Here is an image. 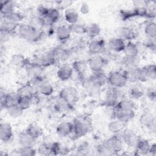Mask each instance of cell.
I'll return each instance as SVG.
<instances>
[{
	"label": "cell",
	"instance_id": "1",
	"mask_svg": "<svg viewBox=\"0 0 156 156\" xmlns=\"http://www.w3.org/2000/svg\"><path fill=\"white\" fill-rule=\"evenodd\" d=\"M17 35L21 38L29 41H38L42 39L44 33L42 30H38L29 24H19L16 31Z\"/></svg>",
	"mask_w": 156,
	"mask_h": 156
},
{
	"label": "cell",
	"instance_id": "2",
	"mask_svg": "<svg viewBox=\"0 0 156 156\" xmlns=\"http://www.w3.org/2000/svg\"><path fill=\"white\" fill-rule=\"evenodd\" d=\"M127 82V81L124 71H112L107 76V83H108L111 87L121 88L124 87Z\"/></svg>",
	"mask_w": 156,
	"mask_h": 156
},
{
	"label": "cell",
	"instance_id": "3",
	"mask_svg": "<svg viewBox=\"0 0 156 156\" xmlns=\"http://www.w3.org/2000/svg\"><path fill=\"white\" fill-rule=\"evenodd\" d=\"M59 98L61 101L69 104L77 101L79 96L77 90L73 87H68L62 88L59 92Z\"/></svg>",
	"mask_w": 156,
	"mask_h": 156
},
{
	"label": "cell",
	"instance_id": "4",
	"mask_svg": "<svg viewBox=\"0 0 156 156\" xmlns=\"http://www.w3.org/2000/svg\"><path fill=\"white\" fill-rule=\"evenodd\" d=\"M89 124L85 120L76 119L73 122V134L76 138H79L87 135L89 131Z\"/></svg>",
	"mask_w": 156,
	"mask_h": 156
},
{
	"label": "cell",
	"instance_id": "5",
	"mask_svg": "<svg viewBox=\"0 0 156 156\" xmlns=\"http://www.w3.org/2000/svg\"><path fill=\"white\" fill-rule=\"evenodd\" d=\"M107 62V59L101 55H94L88 61V65L93 72H97L102 71Z\"/></svg>",
	"mask_w": 156,
	"mask_h": 156
},
{
	"label": "cell",
	"instance_id": "6",
	"mask_svg": "<svg viewBox=\"0 0 156 156\" xmlns=\"http://www.w3.org/2000/svg\"><path fill=\"white\" fill-rule=\"evenodd\" d=\"M112 115L114 118L124 123L129 122L135 116L133 110H122L116 108V107L112 108Z\"/></svg>",
	"mask_w": 156,
	"mask_h": 156
},
{
	"label": "cell",
	"instance_id": "7",
	"mask_svg": "<svg viewBox=\"0 0 156 156\" xmlns=\"http://www.w3.org/2000/svg\"><path fill=\"white\" fill-rule=\"evenodd\" d=\"M121 138L126 145L129 147H134L140 139L136 133L132 129H124L121 132Z\"/></svg>",
	"mask_w": 156,
	"mask_h": 156
},
{
	"label": "cell",
	"instance_id": "8",
	"mask_svg": "<svg viewBox=\"0 0 156 156\" xmlns=\"http://www.w3.org/2000/svg\"><path fill=\"white\" fill-rule=\"evenodd\" d=\"M104 142L114 154H117L122 149L123 141L121 137L117 135H113Z\"/></svg>",
	"mask_w": 156,
	"mask_h": 156
},
{
	"label": "cell",
	"instance_id": "9",
	"mask_svg": "<svg viewBox=\"0 0 156 156\" xmlns=\"http://www.w3.org/2000/svg\"><path fill=\"white\" fill-rule=\"evenodd\" d=\"M18 140L21 147H34L36 144L37 139L30 135L26 130L21 132L18 134Z\"/></svg>",
	"mask_w": 156,
	"mask_h": 156
},
{
	"label": "cell",
	"instance_id": "10",
	"mask_svg": "<svg viewBox=\"0 0 156 156\" xmlns=\"http://www.w3.org/2000/svg\"><path fill=\"white\" fill-rule=\"evenodd\" d=\"M115 33L117 37L123 40H132L136 37V33L134 30L129 27H119L116 29Z\"/></svg>",
	"mask_w": 156,
	"mask_h": 156
},
{
	"label": "cell",
	"instance_id": "11",
	"mask_svg": "<svg viewBox=\"0 0 156 156\" xmlns=\"http://www.w3.org/2000/svg\"><path fill=\"white\" fill-rule=\"evenodd\" d=\"M33 62L38 64L43 68H44L54 65L56 61L52 52H50L37 57L34 59Z\"/></svg>",
	"mask_w": 156,
	"mask_h": 156
},
{
	"label": "cell",
	"instance_id": "12",
	"mask_svg": "<svg viewBox=\"0 0 156 156\" xmlns=\"http://www.w3.org/2000/svg\"><path fill=\"white\" fill-rule=\"evenodd\" d=\"M73 130V123L65 121L60 123L56 127V133L60 137L65 138L69 136Z\"/></svg>",
	"mask_w": 156,
	"mask_h": 156
},
{
	"label": "cell",
	"instance_id": "13",
	"mask_svg": "<svg viewBox=\"0 0 156 156\" xmlns=\"http://www.w3.org/2000/svg\"><path fill=\"white\" fill-rule=\"evenodd\" d=\"M89 52L93 55H99L105 49V42L103 40H93L88 46Z\"/></svg>",
	"mask_w": 156,
	"mask_h": 156
},
{
	"label": "cell",
	"instance_id": "14",
	"mask_svg": "<svg viewBox=\"0 0 156 156\" xmlns=\"http://www.w3.org/2000/svg\"><path fill=\"white\" fill-rule=\"evenodd\" d=\"M13 137L12 126L7 122H1L0 124V140L5 143L10 141Z\"/></svg>",
	"mask_w": 156,
	"mask_h": 156
},
{
	"label": "cell",
	"instance_id": "15",
	"mask_svg": "<svg viewBox=\"0 0 156 156\" xmlns=\"http://www.w3.org/2000/svg\"><path fill=\"white\" fill-rule=\"evenodd\" d=\"M88 79L94 85L99 87H101L107 83V75H106L102 71L93 72V74L88 77Z\"/></svg>",
	"mask_w": 156,
	"mask_h": 156
},
{
	"label": "cell",
	"instance_id": "16",
	"mask_svg": "<svg viewBox=\"0 0 156 156\" xmlns=\"http://www.w3.org/2000/svg\"><path fill=\"white\" fill-rule=\"evenodd\" d=\"M60 12L58 9L49 8V12L46 17L43 18L45 26L51 27L59 19Z\"/></svg>",
	"mask_w": 156,
	"mask_h": 156
},
{
	"label": "cell",
	"instance_id": "17",
	"mask_svg": "<svg viewBox=\"0 0 156 156\" xmlns=\"http://www.w3.org/2000/svg\"><path fill=\"white\" fill-rule=\"evenodd\" d=\"M126 43L124 40L118 37L111 38L107 43V46L108 49L112 51L120 52H123Z\"/></svg>",
	"mask_w": 156,
	"mask_h": 156
},
{
	"label": "cell",
	"instance_id": "18",
	"mask_svg": "<svg viewBox=\"0 0 156 156\" xmlns=\"http://www.w3.org/2000/svg\"><path fill=\"white\" fill-rule=\"evenodd\" d=\"M71 31L69 26H60L55 30V35L58 40L61 42H64L68 40L71 35Z\"/></svg>",
	"mask_w": 156,
	"mask_h": 156
},
{
	"label": "cell",
	"instance_id": "19",
	"mask_svg": "<svg viewBox=\"0 0 156 156\" xmlns=\"http://www.w3.org/2000/svg\"><path fill=\"white\" fill-rule=\"evenodd\" d=\"M15 5L11 1H1L0 7V13L1 18H4L12 14L14 11Z\"/></svg>",
	"mask_w": 156,
	"mask_h": 156
},
{
	"label": "cell",
	"instance_id": "20",
	"mask_svg": "<svg viewBox=\"0 0 156 156\" xmlns=\"http://www.w3.org/2000/svg\"><path fill=\"white\" fill-rule=\"evenodd\" d=\"M73 69L68 65H62L57 71V77L62 81L69 80L73 76Z\"/></svg>",
	"mask_w": 156,
	"mask_h": 156
},
{
	"label": "cell",
	"instance_id": "21",
	"mask_svg": "<svg viewBox=\"0 0 156 156\" xmlns=\"http://www.w3.org/2000/svg\"><path fill=\"white\" fill-rule=\"evenodd\" d=\"M28 76L31 78L37 76L41 75L43 68L34 62H29L25 67Z\"/></svg>",
	"mask_w": 156,
	"mask_h": 156
},
{
	"label": "cell",
	"instance_id": "22",
	"mask_svg": "<svg viewBox=\"0 0 156 156\" xmlns=\"http://www.w3.org/2000/svg\"><path fill=\"white\" fill-rule=\"evenodd\" d=\"M29 62V61L28 59L26 58L23 55L20 54H14L10 60V63L13 67L20 69L25 68Z\"/></svg>",
	"mask_w": 156,
	"mask_h": 156
},
{
	"label": "cell",
	"instance_id": "23",
	"mask_svg": "<svg viewBox=\"0 0 156 156\" xmlns=\"http://www.w3.org/2000/svg\"><path fill=\"white\" fill-rule=\"evenodd\" d=\"M140 60L139 57L134 56V57H127L125 56L121 60L122 64L127 68V69H131V68H138V65H140Z\"/></svg>",
	"mask_w": 156,
	"mask_h": 156
},
{
	"label": "cell",
	"instance_id": "24",
	"mask_svg": "<svg viewBox=\"0 0 156 156\" xmlns=\"http://www.w3.org/2000/svg\"><path fill=\"white\" fill-rule=\"evenodd\" d=\"M88 64L84 60H76L72 64V68L80 77H84V74L87 69Z\"/></svg>",
	"mask_w": 156,
	"mask_h": 156
},
{
	"label": "cell",
	"instance_id": "25",
	"mask_svg": "<svg viewBox=\"0 0 156 156\" xmlns=\"http://www.w3.org/2000/svg\"><path fill=\"white\" fill-rule=\"evenodd\" d=\"M135 147L136 151L138 155H146L149 153L151 144L147 140L139 139Z\"/></svg>",
	"mask_w": 156,
	"mask_h": 156
},
{
	"label": "cell",
	"instance_id": "26",
	"mask_svg": "<svg viewBox=\"0 0 156 156\" xmlns=\"http://www.w3.org/2000/svg\"><path fill=\"white\" fill-rule=\"evenodd\" d=\"M65 19L69 25L76 24L79 20V14L73 9H67L65 11Z\"/></svg>",
	"mask_w": 156,
	"mask_h": 156
},
{
	"label": "cell",
	"instance_id": "27",
	"mask_svg": "<svg viewBox=\"0 0 156 156\" xmlns=\"http://www.w3.org/2000/svg\"><path fill=\"white\" fill-rule=\"evenodd\" d=\"M37 88L32 85L29 82L23 85L18 88L17 93L20 96H31L32 94L37 93Z\"/></svg>",
	"mask_w": 156,
	"mask_h": 156
},
{
	"label": "cell",
	"instance_id": "28",
	"mask_svg": "<svg viewBox=\"0 0 156 156\" xmlns=\"http://www.w3.org/2000/svg\"><path fill=\"white\" fill-rule=\"evenodd\" d=\"M123 52L125 54V56L134 57L138 55L139 49L136 44L129 41L127 44H126Z\"/></svg>",
	"mask_w": 156,
	"mask_h": 156
},
{
	"label": "cell",
	"instance_id": "29",
	"mask_svg": "<svg viewBox=\"0 0 156 156\" xmlns=\"http://www.w3.org/2000/svg\"><path fill=\"white\" fill-rule=\"evenodd\" d=\"M155 121V116L153 115L152 113L148 112L143 113L139 118L140 124H141V126L145 127H147Z\"/></svg>",
	"mask_w": 156,
	"mask_h": 156
},
{
	"label": "cell",
	"instance_id": "30",
	"mask_svg": "<svg viewBox=\"0 0 156 156\" xmlns=\"http://www.w3.org/2000/svg\"><path fill=\"white\" fill-rule=\"evenodd\" d=\"M125 127V123L116 119L110 122L108 124V130L112 133L116 134L120 132H122Z\"/></svg>",
	"mask_w": 156,
	"mask_h": 156
},
{
	"label": "cell",
	"instance_id": "31",
	"mask_svg": "<svg viewBox=\"0 0 156 156\" xmlns=\"http://www.w3.org/2000/svg\"><path fill=\"white\" fill-rule=\"evenodd\" d=\"M26 131L36 139L40 138L43 134L42 129L35 123L30 124L27 126Z\"/></svg>",
	"mask_w": 156,
	"mask_h": 156
},
{
	"label": "cell",
	"instance_id": "32",
	"mask_svg": "<svg viewBox=\"0 0 156 156\" xmlns=\"http://www.w3.org/2000/svg\"><path fill=\"white\" fill-rule=\"evenodd\" d=\"M101 32V28L97 23H90L86 26V34L91 38L98 36Z\"/></svg>",
	"mask_w": 156,
	"mask_h": 156
},
{
	"label": "cell",
	"instance_id": "33",
	"mask_svg": "<svg viewBox=\"0 0 156 156\" xmlns=\"http://www.w3.org/2000/svg\"><path fill=\"white\" fill-rule=\"evenodd\" d=\"M115 107L122 110H133L135 108V103L132 99H122L118 101Z\"/></svg>",
	"mask_w": 156,
	"mask_h": 156
},
{
	"label": "cell",
	"instance_id": "34",
	"mask_svg": "<svg viewBox=\"0 0 156 156\" xmlns=\"http://www.w3.org/2000/svg\"><path fill=\"white\" fill-rule=\"evenodd\" d=\"M38 93L45 96H51L54 92L53 87L47 81L42 83L37 88Z\"/></svg>",
	"mask_w": 156,
	"mask_h": 156
},
{
	"label": "cell",
	"instance_id": "35",
	"mask_svg": "<svg viewBox=\"0 0 156 156\" xmlns=\"http://www.w3.org/2000/svg\"><path fill=\"white\" fill-rule=\"evenodd\" d=\"M5 109L9 115L12 118H18L21 116L24 111L18 104L9 105Z\"/></svg>",
	"mask_w": 156,
	"mask_h": 156
},
{
	"label": "cell",
	"instance_id": "36",
	"mask_svg": "<svg viewBox=\"0 0 156 156\" xmlns=\"http://www.w3.org/2000/svg\"><path fill=\"white\" fill-rule=\"evenodd\" d=\"M139 67L135 68L127 69V70L124 71L125 76L126 77L127 81L130 82H138V75Z\"/></svg>",
	"mask_w": 156,
	"mask_h": 156
},
{
	"label": "cell",
	"instance_id": "37",
	"mask_svg": "<svg viewBox=\"0 0 156 156\" xmlns=\"http://www.w3.org/2000/svg\"><path fill=\"white\" fill-rule=\"evenodd\" d=\"M69 149L64 147L58 142L51 143V155H65L68 152Z\"/></svg>",
	"mask_w": 156,
	"mask_h": 156
},
{
	"label": "cell",
	"instance_id": "38",
	"mask_svg": "<svg viewBox=\"0 0 156 156\" xmlns=\"http://www.w3.org/2000/svg\"><path fill=\"white\" fill-rule=\"evenodd\" d=\"M144 33L148 38L155 39L156 37V23L151 21L144 27Z\"/></svg>",
	"mask_w": 156,
	"mask_h": 156
},
{
	"label": "cell",
	"instance_id": "39",
	"mask_svg": "<svg viewBox=\"0 0 156 156\" xmlns=\"http://www.w3.org/2000/svg\"><path fill=\"white\" fill-rule=\"evenodd\" d=\"M17 104L23 110H26L32 105L31 98L29 96H20Z\"/></svg>",
	"mask_w": 156,
	"mask_h": 156
},
{
	"label": "cell",
	"instance_id": "40",
	"mask_svg": "<svg viewBox=\"0 0 156 156\" xmlns=\"http://www.w3.org/2000/svg\"><path fill=\"white\" fill-rule=\"evenodd\" d=\"M29 24L38 30H41V29L45 26L43 18L38 16L32 18Z\"/></svg>",
	"mask_w": 156,
	"mask_h": 156
},
{
	"label": "cell",
	"instance_id": "41",
	"mask_svg": "<svg viewBox=\"0 0 156 156\" xmlns=\"http://www.w3.org/2000/svg\"><path fill=\"white\" fill-rule=\"evenodd\" d=\"M144 94L142 88L138 86L131 87L129 91V96L132 99H138Z\"/></svg>",
	"mask_w": 156,
	"mask_h": 156
},
{
	"label": "cell",
	"instance_id": "42",
	"mask_svg": "<svg viewBox=\"0 0 156 156\" xmlns=\"http://www.w3.org/2000/svg\"><path fill=\"white\" fill-rule=\"evenodd\" d=\"M51 52L56 62L57 60H64L68 55V51L62 48L55 49Z\"/></svg>",
	"mask_w": 156,
	"mask_h": 156
},
{
	"label": "cell",
	"instance_id": "43",
	"mask_svg": "<svg viewBox=\"0 0 156 156\" xmlns=\"http://www.w3.org/2000/svg\"><path fill=\"white\" fill-rule=\"evenodd\" d=\"M96 152L100 155H115L111 150L108 147L107 144L104 142L99 144L96 147Z\"/></svg>",
	"mask_w": 156,
	"mask_h": 156
},
{
	"label": "cell",
	"instance_id": "44",
	"mask_svg": "<svg viewBox=\"0 0 156 156\" xmlns=\"http://www.w3.org/2000/svg\"><path fill=\"white\" fill-rule=\"evenodd\" d=\"M38 152L41 155H51V144L43 143L38 147Z\"/></svg>",
	"mask_w": 156,
	"mask_h": 156
},
{
	"label": "cell",
	"instance_id": "45",
	"mask_svg": "<svg viewBox=\"0 0 156 156\" xmlns=\"http://www.w3.org/2000/svg\"><path fill=\"white\" fill-rule=\"evenodd\" d=\"M24 18V15L18 12H13L12 14H10L9 16H8L6 18H4V19L7 20L11 22L19 24L20 21H21Z\"/></svg>",
	"mask_w": 156,
	"mask_h": 156
},
{
	"label": "cell",
	"instance_id": "46",
	"mask_svg": "<svg viewBox=\"0 0 156 156\" xmlns=\"http://www.w3.org/2000/svg\"><path fill=\"white\" fill-rule=\"evenodd\" d=\"M36 154V150L30 147H21L18 151V154L21 156H34Z\"/></svg>",
	"mask_w": 156,
	"mask_h": 156
},
{
	"label": "cell",
	"instance_id": "47",
	"mask_svg": "<svg viewBox=\"0 0 156 156\" xmlns=\"http://www.w3.org/2000/svg\"><path fill=\"white\" fill-rule=\"evenodd\" d=\"M71 33H74L77 34H84L86 33V26L81 25L80 24H74L72 25H69Z\"/></svg>",
	"mask_w": 156,
	"mask_h": 156
},
{
	"label": "cell",
	"instance_id": "48",
	"mask_svg": "<svg viewBox=\"0 0 156 156\" xmlns=\"http://www.w3.org/2000/svg\"><path fill=\"white\" fill-rule=\"evenodd\" d=\"M46 81V80L45 78L44 77H43L41 75H40V76H37L30 78L29 82L32 85H33L34 87H35V88H37L39 86H40L42 83H43Z\"/></svg>",
	"mask_w": 156,
	"mask_h": 156
},
{
	"label": "cell",
	"instance_id": "49",
	"mask_svg": "<svg viewBox=\"0 0 156 156\" xmlns=\"http://www.w3.org/2000/svg\"><path fill=\"white\" fill-rule=\"evenodd\" d=\"M20 95L18 93H12L7 94V107L9 105L17 104Z\"/></svg>",
	"mask_w": 156,
	"mask_h": 156
},
{
	"label": "cell",
	"instance_id": "50",
	"mask_svg": "<svg viewBox=\"0 0 156 156\" xmlns=\"http://www.w3.org/2000/svg\"><path fill=\"white\" fill-rule=\"evenodd\" d=\"M148 74L145 66L142 68H139L138 75V81L141 82H145L149 80Z\"/></svg>",
	"mask_w": 156,
	"mask_h": 156
},
{
	"label": "cell",
	"instance_id": "51",
	"mask_svg": "<svg viewBox=\"0 0 156 156\" xmlns=\"http://www.w3.org/2000/svg\"><path fill=\"white\" fill-rule=\"evenodd\" d=\"M148 74L149 79L151 80H155L156 79V66L154 64L149 65L145 66Z\"/></svg>",
	"mask_w": 156,
	"mask_h": 156
},
{
	"label": "cell",
	"instance_id": "52",
	"mask_svg": "<svg viewBox=\"0 0 156 156\" xmlns=\"http://www.w3.org/2000/svg\"><path fill=\"white\" fill-rule=\"evenodd\" d=\"M49 8H48L43 5H39L37 9V14L38 16L41 17L42 18H44L46 17L49 12Z\"/></svg>",
	"mask_w": 156,
	"mask_h": 156
},
{
	"label": "cell",
	"instance_id": "53",
	"mask_svg": "<svg viewBox=\"0 0 156 156\" xmlns=\"http://www.w3.org/2000/svg\"><path fill=\"white\" fill-rule=\"evenodd\" d=\"M147 96L152 101H155L156 99V91L155 88L151 87L147 91Z\"/></svg>",
	"mask_w": 156,
	"mask_h": 156
},
{
	"label": "cell",
	"instance_id": "54",
	"mask_svg": "<svg viewBox=\"0 0 156 156\" xmlns=\"http://www.w3.org/2000/svg\"><path fill=\"white\" fill-rule=\"evenodd\" d=\"M147 39L148 40L147 41H146L143 43V44L146 47H147L149 49H152L155 50V41H154L155 39H152V38H148Z\"/></svg>",
	"mask_w": 156,
	"mask_h": 156
},
{
	"label": "cell",
	"instance_id": "55",
	"mask_svg": "<svg viewBox=\"0 0 156 156\" xmlns=\"http://www.w3.org/2000/svg\"><path fill=\"white\" fill-rule=\"evenodd\" d=\"M80 11L81 13L83 15H87L90 12V7L88 4V3L84 2L82 3L80 7Z\"/></svg>",
	"mask_w": 156,
	"mask_h": 156
},
{
	"label": "cell",
	"instance_id": "56",
	"mask_svg": "<svg viewBox=\"0 0 156 156\" xmlns=\"http://www.w3.org/2000/svg\"><path fill=\"white\" fill-rule=\"evenodd\" d=\"M30 97L31 98L32 105L38 104L40 102V98L39 96V93L38 92L32 94L31 96H30Z\"/></svg>",
	"mask_w": 156,
	"mask_h": 156
},
{
	"label": "cell",
	"instance_id": "57",
	"mask_svg": "<svg viewBox=\"0 0 156 156\" xmlns=\"http://www.w3.org/2000/svg\"><path fill=\"white\" fill-rule=\"evenodd\" d=\"M7 94L2 93L1 94V108H7Z\"/></svg>",
	"mask_w": 156,
	"mask_h": 156
},
{
	"label": "cell",
	"instance_id": "58",
	"mask_svg": "<svg viewBox=\"0 0 156 156\" xmlns=\"http://www.w3.org/2000/svg\"><path fill=\"white\" fill-rule=\"evenodd\" d=\"M72 4L73 1H62L58 2V5L60 9H67Z\"/></svg>",
	"mask_w": 156,
	"mask_h": 156
},
{
	"label": "cell",
	"instance_id": "59",
	"mask_svg": "<svg viewBox=\"0 0 156 156\" xmlns=\"http://www.w3.org/2000/svg\"><path fill=\"white\" fill-rule=\"evenodd\" d=\"M149 153L151 154L152 155L155 156L156 155V144L155 143H153L151 145Z\"/></svg>",
	"mask_w": 156,
	"mask_h": 156
},
{
	"label": "cell",
	"instance_id": "60",
	"mask_svg": "<svg viewBox=\"0 0 156 156\" xmlns=\"http://www.w3.org/2000/svg\"><path fill=\"white\" fill-rule=\"evenodd\" d=\"M147 129L151 132V133H155L156 130V124H155V121H154L151 125H149L147 127Z\"/></svg>",
	"mask_w": 156,
	"mask_h": 156
}]
</instances>
